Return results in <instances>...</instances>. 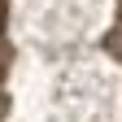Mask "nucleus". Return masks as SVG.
<instances>
[{
  "label": "nucleus",
  "mask_w": 122,
  "mask_h": 122,
  "mask_svg": "<svg viewBox=\"0 0 122 122\" xmlns=\"http://www.w3.org/2000/svg\"><path fill=\"white\" fill-rule=\"evenodd\" d=\"M0 70H5V52H0Z\"/></svg>",
  "instance_id": "f257e3e1"
},
{
  "label": "nucleus",
  "mask_w": 122,
  "mask_h": 122,
  "mask_svg": "<svg viewBox=\"0 0 122 122\" xmlns=\"http://www.w3.org/2000/svg\"><path fill=\"white\" fill-rule=\"evenodd\" d=\"M0 22H5V5H0Z\"/></svg>",
  "instance_id": "f03ea898"
}]
</instances>
